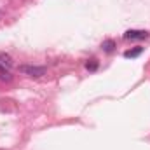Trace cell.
I'll list each match as a JSON object with an SVG mask.
<instances>
[{"instance_id": "obj_3", "label": "cell", "mask_w": 150, "mask_h": 150, "mask_svg": "<svg viewBox=\"0 0 150 150\" xmlns=\"http://www.w3.org/2000/svg\"><path fill=\"white\" fill-rule=\"evenodd\" d=\"M12 65H14L12 58H11L7 52H0V74H4V72H11Z\"/></svg>"}, {"instance_id": "obj_2", "label": "cell", "mask_w": 150, "mask_h": 150, "mask_svg": "<svg viewBox=\"0 0 150 150\" xmlns=\"http://www.w3.org/2000/svg\"><path fill=\"white\" fill-rule=\"evenodd\" d=\"M124 38L126 40H145V38H149V32H145V30H127L124 33Z\"/></svg>"}, {"instance_id": "obj_4", "label": "cell", "mask_w": 150, "mask_h": 150, "mask_svg": "<svg viewBox=\"0 0 150 150\" xmlns=\"http://www.w3.org/2000/svg\"><path fill=\"white\" fill-rule=\"evenodd\" d=\"M143 52V47H136V49H127L126 52H124V58H138L140 54Z\"/></svg>"}, {"instance_id": "obj_1", "label": "cell", "mask_w": 150, "mask_h": 150, "mask_svg": "<svg viewBox=\"0 0 150 150\" xmlns=\"http://www.w3.org/2000/svg\"><path fill=\"white\" fill-rule=\"evenodd\" d=\"M19 72L28 77H42L45 75V67H35V65H19Z\"/></svg>"}, {"instance_id": "obj_5", "label": "cell", "mask_w": 150, "mask_h": 150, "mask_svg": "<svg viewBox=\"0 0 150 150\" xmlns=\"http://www.w3.org/2000/svg\"><path fill=\"white\" fill-rule=\"evenodd\" d=\"M101 49H103L105 52H112L113 49H115V42H113V40H105V42L101 44Z\"/></svg>"}, {"instance_id": "obj_6", "label": "cell", "mask_w": 150, "mask_h": 150, "mask_svg": "<svg viewBox=\"0 0 150 150\" xmlns=\"http://www.w3.org/2000/svg\"><path fill=\"white\" fill-rule=\"evenodd\" d=\"M86 68H87L89 72H96V70H98V61H96V59H89V61L86 63Z\"/></svg>"}]
</instances>
